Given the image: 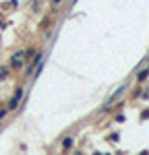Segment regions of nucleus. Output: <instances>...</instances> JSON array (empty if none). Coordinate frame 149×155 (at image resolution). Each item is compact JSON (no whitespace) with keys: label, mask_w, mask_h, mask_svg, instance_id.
Instances as JSON below:
<instances>
[{"label":"nucleus","mask_w":149,"mask_h":155,"mask_svg":"<svg viewBox=\"0 0 149 155\" xmlns=\"http://www.w3.org/2000/svg\"><path fill=\"white\" fill-rule=\"evenodd\" d=\"M21 56H23V54H21V52H19V54H15V56H12L11 64H12V66H15V68H19V66H21Z\"/></svg>","instance_id":"obj_1"},{"label":"nucleus","mask_w":149,"mask_h":155,"mask_svg":"<svg viewBox=\"0 0 149 155\" xmlns=\"http://www.w3.org/2000/svg\"><path fill=\"white\" fill-rule=\"evenodd\" d=\"M19 99H21V89L15 93V97L11 99V107H17V104H19Z\"/></svg>","instance_id":"obj_2"},{"label":"nucleus","mask_w":149,"mask_h":155,"mask_svg":"<svg viewBox=\"0 0 149 155\" xmlns=\"http://www.w3.org/2000/svg\"><path fill=\"white\" fill-rule=\"evenodd\" d=\"M71 145H73V139H64V147H66V149H68Z\"/></svg>","instance_id":"obj_3"},{"label":"nucleus","mask_w":149,"mask_h":155,"mask_svg":"<svg viewBox=\"0 0 149 155\" xmlns=\"http://www.w3.org/2000/svg\"><path fill=\"white\" fill-rule=\"evenodd\" d=\"M54 2H62V0H54Z\"/></svg>","instance_id":"obj_4"}]
</instances>
